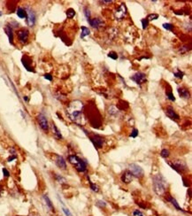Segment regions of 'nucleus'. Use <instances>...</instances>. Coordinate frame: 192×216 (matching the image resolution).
Returning a JSON list of instances; mask_svg holds the SVG:
<instances>
[{"instance_id": "obj_1", "label": "nucleus", "mask_w": 192, "mask_h": 216, "mask_svg": "<svg viewBox=\"0 0 192 216\" xmlns=\"http://www.w3.org/2000/svg\"><path fill=\"white\" fill-rule=\"evenodd\" d=\"M83 102L75 100L68 105V111L69 119L77 125H83Z\"/></svg>"}, {"instance_id": "obj_2", "label": "nucleus", "mask_w": 192, "mask_h": 216, "mask_svg": "<svg viewBox=\"0 0 192 216\" xmlns=\"http://www.w3.org/2000/svg\"><path fill=\"white\" fill-rule=\"evenodd\" d=\"M152 186H153V190L158 196H164L167 191L168 189V183L166 179L161 175V174H158V175H153L152 177Z\"/></svg>"}, {"instance_id": "obj_3", "label": "nucleus", "mask_w": 192, "mask_h": 216, "mask_svg": "<svg viewBox=\"0 0 192 216\" xmlns=\"http://www.w3.org/2000/svg\"><path fill=\"white\" fill-rule=\"evenodd\" d=\"M167 164L169 165L173 169H174L176 171L177 173L181 174V173H183L185 171L188 170V166L186 165V163L182 160H173L172 162L170 161H167Z\"/></svg>"}, {"instance_id": "obj_4", "label": "nucleus", "mask_w": 192, "mask_h": 216, "mask_svg": "<svg viewBox=\"0 0 192 216\" xmlns=\"http://www.w3.org/2000/svg\"><path fill=\"white\" fill-rule=\"evenodd\" d=\"M129 171L132 174L133 176H135L136 178H142L144 175V171L141 167L139 165L132 163L129 166Z\"/></svg>"}, {"instance_id": "obj_5", "label": "nucleus", "mask_w": 192, "mask_h": 216, "mask_svg": "<svg viewBox=\"0 0 192 216\" xmlns=\"http://www.w3.org/2000/svg\"><path fill=\"white\" fill-rule=\"evenodd\" d=\"M37 122L39 124L40 128H41L43 131L48 132L49 131V123H48V120H47L46 116L43 113H39L37 115Z\"/></svg>"}, {"instance_id": "obj_6", "label": "nucleus", "mask_w": 192, "mask_h": 216, "mask_svg": "<svg viewBox=\"0 0 192 216\" xmlns=\"http://www.w3.org/2000/svg\"><path fill=\"white\" fill-rule=\"evenodd\" d=\"M89 139H90V141L92 142V144H94V146H95L97 149H101V148H103V145H104V137H102V136H99V135H93V136H89Z\"/></svg>"}, {"instance_id": "obj_7", "label": "nucleus", "mask_w": 192, "mask_h": 216, "mask_svg": "<svg viewBox=\"0 0 192 216\" xmlns=\"http://www.w3.org/2000/svg\"><path fill=\"white\" fill-rule=\"evenodd\" d=\"M126 15H127V7H126L125 4H121L115 10L114 17L117 20H123Z\"/></svg>"}, {"instance_id": "obj_8", "label": "nucleus", "mask_w": 192, "mask_h": 216, "mask_svg": "<svg viewBox=\"0 0 192 216\" xmlns=\"http://www.w3.org/2000/svg\"><path fill=\"white\" fill-rule=\"evenodd\" d=\"M130 79H131L132 81H134L135 83L141 85V84H143V83H145L146 81H147V76H146V75L144 73L138 72L136 73V74H135L133 76H131Z\"/></svg>"}, {"instance_id": "obj_9", "label": "nucleus", "mask_w": 192, "mask_h": 216, "mask_svg": "<svg viewBox=\"0 0 192 216\" xmlns=\"http://www.w3.org/2000/svg\"><path fill=\"white\" fill-rule=\"evenodd\" d=\"M28 36H29V32L26 28H22L21 30L17 32V37L18 40L20 41L21 44H25L28 40Z\"/></svg>"}, {"instance_id": "obj_10", "label": "nucleus", "mask_w": 192, "mask_h": 216, "mask_svg": "<svg viewBox=\"0 0 192 216\" xmlns=\"http://www.w3.org/2000/svg\"><path fill=\"white\" fill-rule=\"evenodd\" d=\"M27 12V21L29 27H33L36 23V13L31 10V9H28Z\"/></svg>"}, {"instance_id": "obj_11", "label": "nucleus", "mask_w": 192, "mask_h": 216, "mask_svg": "<svg viewBox=\"0 0 192 216\" xmlns=\"http://www.w3.org/2000/svg\"><path fill=\"white\" fill-rule=\"evenodd\" d=\"M165 113H166V116H168L169 118L174 120V121H178V120H180L179 114L174 111V109L172 107V106H167L166 111H165Z\"/></svg>"}, {"instance_id": "obj_12", "label": "nucleus", "mask_w": 192, "mask_h": 216, "mask_svg": "<svg viewBox=\"0 0 192 216\" xmlns=\"http://www.w3.org/2000/svg\"><path fill=\"white\" fill-rule=\"evenodd\" d=\"M21 62L23 64V66L25 67L28 71L29 72H35V70L33 69V67H32V60L29 59V57H28L27 55H24L21 59Z\"/></svg>"}, {"instance_id": "obj_13", "label": "nucleus", "mask_w": 192, "mask_h": 216, "mask_svg": "<svg viewBox=\"0 0 192 216\" xmlns=\"http://www.w3.org/2000/svg\"><path fill=\"white\" fill-rule=\"evenodd\" d=\"M74 167H75V169L77 170L79 173H84L87 170L88 163H87V161L85 160L81 159V160L79 161V163L74 166Z\"/></svg>"}, {"instance_id": "obj_14", "label": "nucleus", "mask_w": 192, "mask_h": 216, "mask_svg": "<svg viewBox=\"0 0 192 216\" xmlns=\"http://www.w3.org/2000/svg\"><path fill=\"white\" fill-rule=\"evenodd\" d=\"M133 177H134V176H133L132 174L128 170V171H125L124 173L121 175L120 180H121V182H122L123 183H125V184H129V183H130L132 182Z\"/></svg>"}, {"instance_id": "obj_15", "label": "nucleus", "mask_w": 192, "mask_h": 216, "mask_svg": "<svg viewBox=\"0 0 192 216\" xmlns=\"http://www.w3.org/2000/svg\"><path fill=\"white\" fill-rule=\"evenodd\" d=\"M55 163H56V165H57L60 169H67V163H66V160H65V159L63 158L62 156H60V155H56Z\"/></svg>"}, {"instance_id": "obj_16", "label": "nucleus", "mask_w": 192, "mask_h": 216, "mask_svg": "<svg viewBox=\"0 0 192 216\" xmlns=\"http://www.w3.org/2000/svg\"><path fill=\"white\" fill-rule=\"evenodd\" d=\"M88 22L89 25L94 28H99L100 27H103L104 22L101 21L99 18H95V19H88Z\"/></svg>"}, {"instance_id": "obj_17", "label": "nucleus", "mask_w": 192, "mask_h": 216, "mask_svg": "<svg viewBox=\"0 0 192 216\" xmlns=\"http://www.w3.org/2000/svg\"><path fill=\"white\" fill-rule=\"evenodd\" d=\"M166 200L168 201V202H170V203H171L172 206H174V208H175L176 210H178V211L183 212V213H186V211H184V210L182 209V207L179 206L178 202H177L176 199H175L174 198H173V197H171V196H169V197H167V198H166Z\"/></svg>"}, {"instance_id": "obj_18", "label": "nucleus", "mask_w": 192, "mask_h": 216, "mask_svg": "<svg viewBox=\"0 0 192 216\" xmlns=\"http://www.w3.org/2000/svg\"><path fill=\"white\" fill-rule=\"evenodd\" d=\"M52 133H53V135H54V136H55L58 139L62 140L63 136H62V135H61V132L59 131V129H58L57 126H56L54 123L52 124Z\"/></svg>"}, {"instance_id": "obj_19", "label": "nucleus", "mask_w": 192, "mask_h": 216, "mask_svg": "<svg viewBox=\"0 0 192 216\" xmlns=\"http://www.w3.org/2000/svg\"><path fill=\"white\" fill-rule=\"evenodd\" d=\"M178 93L183 98H189V97H190L189 91L187 89H184V88H179L178 89Z\"/></svg>"}, {"instance_id": "obj_20", "label": "nucleus", "mask_w": 192, "mask_h": 216, "mask_svg": "<svg viewBox=\"0 0 192 216\" xmlns=\"http://www.w3.org/2000/svg\"><path fill=\"white\" fill-rule=\"evenodd\" d=\"M5 32H6V35L8 36L9 41L13 44V28L10 25H7L5 27Z\"/></svg>"}, {"instance_id": "obj_21", "label": "nucleus", "mask_w": 192, "mask_h": 216, "mask_svg": "<svg viewBox=\"0 0 192 216\" xmlns=\"http://www.w3.org/2000/svg\"><path fill=\"white\" fill-rule=\"evenodd\" d=\"M81 160V158H79L77 155H69L68 156V161L73 165V166H75L79 163V161Z\"/></svg>"}, {"instance_id": "obj_22", "label": "nucleus", "mask_w": 192, "mask_h": 216, "mask_svg": "<svg viewBox=\"0 0 192 216\" xmlns=\"http://www.w3.org/2000/svg\"><path fill=\"white\" fill-rule=\"evenodd\" d=\"M43 199L45 201V204H46L47 207H48L51 211L54 213V212H55V208H54V206H53V204H52L51 199L49 198V197L47 195H43Z\"/></svg>"}, {"instance_id": "obj_23", "label": "nucleus", "mask_w": 192, "mask_h": 216, "mask_svg": "<svg viewBox=\"0 0 192 216\" xmlns=\"http://www.w3.org/2000/svg\"><path fill=\"white\" fill-rule=\"evenodd\" d=\"M17 15L18 17H20L21 19H24V18H27V12L24 8H18L17 10Z\"/></svg>"}, {"instance_id": "obj_24", "label": "nucleus", "mask_w": 192, "mask_h": 216, "mask_svg": "<svg viewBox=\"0 0 192 216\" xmlns=\"http://www.w3.org/2000/svg\"><path fill=\"white\" fill-rule=\"evenodd\" d=\"M88 183H89V188H90V190H92V191H94V192H99V187L96 183H93L91 181L89 180V178H88Z\"/></svg>"}, {"instance_id": "obj_25", "label": "nucleus", "mask_w": 192, "mask_h": 216, "mask_svg": "<svg viewBox=\"0 0 192 216\" xmlns=\"http://www.w3.org/2000/svg\"><path fill=\"white\" fill-rule=\"evenodd\" d=\"M90 34V31L88 28L86 27H82V34H81V38H84L86 36H88Z\"/></svg>"}, {"instance_id": "obj_26", "label": "nucleus", "mask_w": 192, "mask_h": 216, "mask_svg": "<svg viewBox=\"0 0 192 216\" xmlns=\"http://www.w3.org/2000/svg\"><path fill=\"white\" fill-rule=\"evenodd\" d=\"M55 179L57 182H58L59 183L61 184H64V183H67V180L66 178H64L63 176H61L60 175H58V174H55Z\"/></svg>"}, {"instance_id": "obj_27", "label": "nucleus", "mask_w": 192, "mask_h": 216, "mask_svg": "<svg viewBox=\"0 0 192 216\" xmlns=\"http://www.w3.org/2000/svg\"><path fill=\"white\" fill-rule=\"evenodd\" d=\"M160 156L162 157V158H164V159H167V158L170 156V152H169V150H167V149L162 150V151L160 152Z\"/></svg>"}, {"instance_id": "obj_28", "label": "nucleus", "mask_w": 192, "mask_h": 216, "mask_svg": "<svg viewBox=\"0 0 192 216\" xmlns=\"http://www.w3.org/2000/svg\"><path fill=\"white\" fill-rule=\"evenodd\" d=\"M75 15V11L73 10V8H69L67 11V16H68V19H72L73 17H74Z\"/></svg>"}, {"instance_id": "obj_29", "label": "nucleus", "mask_w": 192, "mask_h": 216, "mask_svg": "<svg viewBox=\"0 0 192 216\" xmlns=\"http://www.w3.org/2000/svg\"><path fill=\"white\" fill-rule=\"evenodd\" d=\"M117 113H118V110H117V108L115 107L114 105H111L109 107V113L110 114H112V115H115V114H117Z\"/></svg>"}, {"instance_id": "obj_30", "label": "nucleus", "mask_w": 192, "mask_h": 216, "mask_svg": "<svg viewBox=\"0 0 192 216\" xmlns=\"http://www.w3.org/2000/svg\"><path fill=\"white\" fill-rule=\"evenodd\" d=\"M159 18V15L156 14V13H151V14H149L148 17L146 18L148 21H154V20H157Z\"/></svg>"}, {"instance_id": "obj_31", "label": "nucleus", "mask_w": 192, "mask_h": 216, "mask_svg": "<svg viewBox=\"0 0 192 216\" xmlns=\"http://www.w3.org/2000/svg\"><path fill=\"white\" fill-rule=\"evenodd\" d=\"M166 97L168 98V99L169 100H171V101H175V98H174V94H173V92L172 91H167V92H166Z\"/></svg>"}, {"instance_id": "obj_32", "label": "nucleus", "mask_w": 192, "mask_h": 216, "mask_svg": "<svg viewBox=\"0 0 192 216\" xmlns=\"http://www.w3.org/2000/svg\"><path fill=\"white\" fill-rule=\"evenodd\" d=\"M141 22H142V26H143V28H144V29L147 28L148 26H149V21H148L147 19H143V20L141 21Z\"/></svg>"}, {"instance_id": "obj_33", "label": "nucleus", "mask_w": 192, "mask_h": 216, "mask_svg": "<svg viewBox=\"0 0 192 216\" xmlns=\"http://www.w3.org/2000/svg\"><path fill=\"white\" fill-rule=\"evenodd\" d=\"M108 57L111 58V59H114V60H116V59H118V54H117V52H110L109 53H108Z\"/></svg>"}, {"instance_id": "obj_34", "label": "nucleus", "mask_w": 192, "mask_h": 216, "mask_svg": "<svg viewBox=\"0 0 192 216\" xmlns=\"http://www.w3.org/2000/svg\"><path fill=\"white\" fill-rule=\"evenodd\" d=\"M174 76H175L176 78H179V79H182L183 75H184V74H183V72H182L181 70H177V72L174 73Z\"/></svg>"}, {"instance_id": "obj_35", "label": "nucleus", "mask_w": 192, "mask_h": 216, "mask_svg": "<svg viewBox=\"0 0 192 216\" xmlns=\"http://www.w3.org/2000/svg\"><path fill=\"white\" fill-rule=\"evenodd\" d=\"M96 205L99 206V208H104L106 206V203L103 200H99L96 203Z\"/></svg>"}, {"instance_id": "obj_36", "label": "nucleus", "mask_w": 192, "mask_h": 216, "mask_svg": "<svg viewBox=\"0 0 192 216\" xmlns=\"http://www.w3.org/2000/svg\"><path fill=\"white\" fill-rule=\"evenodd\" d=\"M138 134H139V131H138V129H132V132H131V134H130V136H131V137H133V138H135V137L138 136Z\"/></svg>"}, {"instance_id": "obj_37", "label": "nucleus", "mask_w": 192, "mask_h": 216, "mask_svg": "<svg viewBox=\"0 0 192 216\" xmlns=\"http://www.w3.org/2000/svg\"><path fill=\"white\" fill-rule=\"evenodd\" d=\"M62 210H63V212H64V213L66 214V216H73L72 215V213H71L70 211H69V209L67 208V207H65L64 206H62Z\"/></svg>"}, {"instance_id": "obj_38", "label": "nucleus", "mask_w": 192, "mask_h": 216, "mask_svg": "<svg viewBox=\"0 0 192 216\" xmlns=\"http://www.w3.org/2000/svg\"><path fill=\"white\" fill-rule=\"evenodd\" d=\"M163 27H164V28H166L167 30H172L174 28V25H172L170 23H165V24H163Z\"/></svg>"}, {"instance_id": "obj_39", "label": "nucleus", "mask_w": 192, "mask_h": 216, "mask_svg": "<svg viewBox=\"0 0 192 216\" xmlns=\"http://www.w3.org/2000/svg\"><path fill=\"white\" fill-rule=\"evenodd\" d=\"M133 215L134 216H144V214L138 209H135V211L133 212Z\"/></svg>"}, {"instance_id": "obj_40", "label": "nucleus", "mask_w": 192, "mask_h": 216, "mask_svg": "<svg viewBox=\"0 0 192 216\" xmlns=\"http://www.w3.org/2000/svg\"><path fill=\"white\" fill-rule=\"evenodd\" d=\"M84 14H85L87 19H90V11H89V9H88V7H86V8L84 9Z\"/></svg>"}, {"instance_id": "obj_41", "label": "nucleus", "mask_w": 192, "mask_h": 216, "mask_svg": "<svg viewBox=\"0 0 192 216\" xmlns=\"http://www.w3.org/2000/svg\"><path fill=\"white\" fill-rule=\"evenodd\" d=\"M3 174H4L5 177H9L10 176V173H9V171L6 169V168H3Z\"/></svg>"}, {"instance_id": "obj_42", "label": "nucleus", "mask_w": 192, "mask_h": 216, "mask_svg": "<svg viewBox=\"0 0 192 216\" xmlns=\"http://www.w3.org/2000/svg\"><path fill=\"white\" fill-rule=\"evenodd\" d=\"M44 78L49 80V81H52V75L51 74H45L44 75Z\"/></svg>"}, {"instance_id": "obj_43", "label": "nucleus", "mask_w": 192, "mask_h": 216, "mask_svg": "<svg viewBox=\"0 0 192 216\" xmlns=\"http://www.w3.org/2000/svg\"><path fill=\"white\" fill-rule=\"evenodd\" d=\"M15 159H16V155H12L10 158H8L7 161H8V162H10V161H12L13 160H15Z\"/></svg>"}, {"instance_id": "obj_44", "label": "nucleus", "mask_w": 192, "mask_h": 216, "mask_svg": "<svg viewBox=\"0 0 192 216\" xmlns=\"http://www.w3.org/2000/svg\"><path fill=\"white\" fill-rule=\"evenodd\" d=\"M101 3H103V4H113L114 1H112V0H110V1H102Z\"/></svg>"}, {"instance_id": "obj_45", "label": "nucleus", "mask_w": 192, "mask_h": 216, "mask_svg": "<svg viewBox=\"0 0 192 216\" xmlns=\"http://www.w3.org/2000/svg\"><path fill=\"white\" fill-rule=\"evenodd\" d=\"M2 190H3V187H2V185H0V196H1V192H2Z\"/></svg>"}, {"instance_id": "obj_46", "label": "nucleus", "mask_w": 192, "mask_h": 216, "mask_svg": "<svg viewBox=\"0 0 192 216\" xmlns=\"http://www.w3.org/2000/svg\"><path fill=\"white\" fill-rule=\"evenodd\" d=\"M24 100H25V101H28V98L27 96L26 97H24Z\"/></svg>"}, {"instance_id": "obj_47", "label": "nucleus", "mask_w": 192, "mask_h": 216, "mask_svg": "<svg viewBox=\"0 0 192 216\" xmlns=\"http://www.w3.org/2000/svg\"><path fill=\"white\" fill-rule=\"evenodd\" d=\"M1 15H2V13H1V12H0V16H1Z\"/></svg>"}]
</instances>
